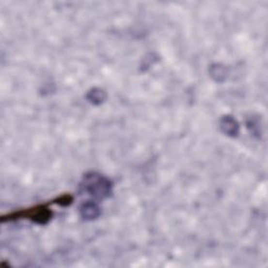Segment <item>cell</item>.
Returning a JSON list of instances; mask_svg holds the SVG:
<instances>
[{"mask_svg":"<svg viewBox=\"0 0 268 268\" xmlns=\"http://www.w3.org/2000/svg\"><path fill=\"white\" fill-rule=\"evenodd\" d=\"M83 191L97 199L107 198L112 193L111 182L105 176L91 172L84 176L82 181Z\"/></svg>","mask_w":268,"mask_h":268,"instance_id":"1","label":"cell"},{"mask_svg":"<svg viewBox=\"0 0 268 268\" xmlns=\"http://www.w3.org/2000/svg\"><path fill=\"white\" fill-rule=\"evenodd\" d=\"M220 128L225 134L230 136H237L239 133V124L232 116L222 117L220 122Z\"/></svg>","mask_w":268,"mask_h":268,"instance_id":"2","label":"cell"},{"mask_svg":"<svg viewBox=\"0 0 268 268\" xmlns=\"http://www.w3.org/2000/svg\"><path fill=\"white\" fill-rule=\"evenodd\" d=\"M80 214L85 220H94L99 217L100 208L95 202H85L80 207Z\"/></svg>","mask_w":268,"mask_h":268,"instance_id":"3","label":"cell"},{"mask_svg":"<svg viewBox=\"0 0 268 268\" xmlns=\"http://www.w3.org/2000/svg\"><path fill=\"white\" fill-rule=\"evenodd\" d=\"M105 93L101 89H93L88 94V100L94 104H101L104 100H105Z\"/></svg>","mask_w":268,"mask_h":268,"instance_id":"4","label":"cell"},{"mask_svg":"<svg viewBox=\"0 0 268 268\" xmlns=\"http://www.w3.org/2000/svg\"><path fill=\"white\" fill-rule=\"evenodd\" d=\"M211 74L212 77L215 78L216 81H223L225 78V69L223 66H221V65H214V66H212Z\"/></svg>","mask_w":268,"mask_h":268,"instance_id":"5","label":"cell"}]
</instances>
